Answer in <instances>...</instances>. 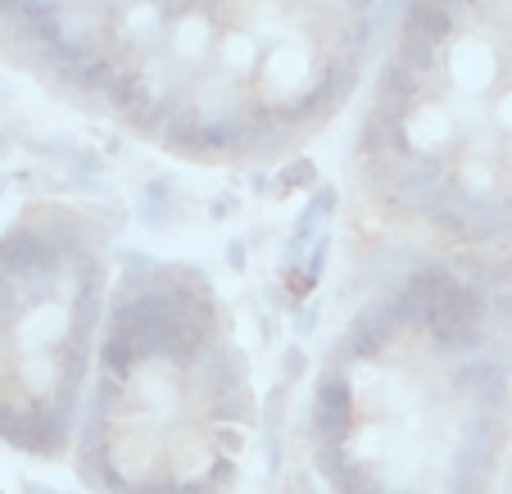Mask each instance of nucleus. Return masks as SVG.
Masks as SVG:
<instances>
[{
    "label": "nucleus",
    "instance_id": "obj_3",
    "mask_svg": "<svg viewBox=\"0 0 512 494\" xmlns=\"http://www.w3.org/2000/svg\"><path fill=\"white\" fill-rule=\"evenodd\" d=\"M354 182L431 254L512 259V0H404L358 114Z\"/></svg>",
    "mask_w": 512,
    "mask_h": 494
},
{
    "label": "nucleus",
    "instance_id": "obj_1",
    "mask_svg": "<svg viewBox=\"0 0 512 494\" xmlns=\"http://www.w3.org/2000/svg\"><path fill=\"white\" fill-rule=\"evenodd\" d=\"M381 0H0L50 96L195 168H268L358 96Z\"/></svg>",
    "mask_w": 512,
    "mask_h": 494
},
{
    "label": "nucleus",
    "instance_id": "obj_5",
    "mask_svg": "<svg viewBox=\"0 0 512 494\" xmlns=\"http://www.w3.org/2000/svg\"><path fill=\"white\" fill-rule=\"evenodd\" d=\"M109 232L91 209L32 200L0 232V445L73 454L109 313Z\"/></svg>",
    "mask_w": 512,
    "mask_h": 494
},
{
    "label": "nucleus",
    "instance_id": "obj_2",
    "mask_svg": "<svg viewBox=\"0 0 512 494\" xmlns=\"http://www.w3.org/2000/svg\"><path fill=\"white\" fill-rule=\"evenodd\" d=\"M512 327L472 263L426 254L336 331L309 395L327 494H499Z\"/></svg>",
    "mask_w": 512,
    "mask_h": 494
},
{
    "label": "nucleus",
    "instance_id": "obj_4",
    "mask_svg": "<svg viewBox=\"0 0 512 494\" xmlns=\"http://www.w3.org/2000/svg\"><path fill=\"white\" fill-rule=\"evenodd\" d=\"M259 395L223 295L177 259H127L109 291L73 472L91 494H232Z\"/></svg>",
    "mask_w": 512,
    "mask_h": 494
}]
</instances>
